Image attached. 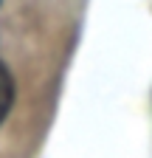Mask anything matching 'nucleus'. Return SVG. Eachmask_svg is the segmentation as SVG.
Segmentation results:
<instances>
[{"instance_id":"obj_1","label":"nucleus","mask_w":152,"mask_h":158,"mask_svg":"<svg viewBox=\"0 0 152 158\" xmlns=\"http://www.w3.org/2000/svg\"><path fill=\"white\" fill-rule=\"evenodd\" d=\"M11 102H14V82H11V73L0 65V122L11 110Z\"/></svg>"}]
</instances>
